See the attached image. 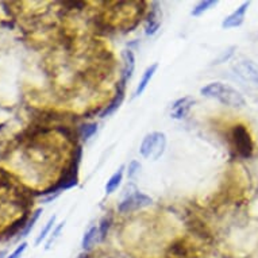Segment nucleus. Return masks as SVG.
Returning a JSON list of instances; mask_svg holds the SVG:
<instances>
[{
    "instance_id": "obj_10",
    "label": "nucleus",
    "mask_w": 258,
    "mask_h": 258,
    "mask_svg": "<svg viewBox=\"0 0 258 258\" xmlns=\"http://www.w3.org/2000/svg\"><path fill=\"white\" fill-rule=\"evenodd\" d=\"M100 239V234H99V229L96 226H92L91 229L84 234V237H83V241H81V246H83V249L84 251H89V250H92V247L96 245V242Z\"/></svg>"
},
{
    "instance_id": "obj_15",
    "label": "nucleus",
    "mask_w": 258,
    "mask_h": 258,
    "mask_svg": "<svg viewBox=\"0 0 258 258\" xmlns=\"http://www.w3.org/2000/svg\"><path fill=\"white\" fill-rule=\"evenodd\" d=\"M55 219H57V216L53 215L50 219L47 220V223L45 224V227L41 230V233H39V235L37 237V239H35V246L41 245V243H42V241H45V239H46L47 235H49V233H50V230L54 227Z\"/></svg>"
},
{
    "instance_id": "obj_1",
    "label": "nucleus",
    "mask_w": 258,
    "mask_h": 258,
    "mask_svg": "<svg viewBox=\"0 0 258 258\" xmlns=\"http://www.w3.org/2000/svg\"><path fill=\"white\" fill-rule=\"evenodd\" d=\"M200 93L203 95L204 98L215 99L218 102L223 103L226 106L233 107V108H242L246 104L245 98L242 96V93L239 91L233 88L231 85L224 84V83H220V81L210 83V84L200 89Z\"/></svg>"
},
{
    "instance_id": "obj_18",
    "label": "nucleus",
    "mask_w": 258,
    "mask_h": 258,
    "mask_svg": "<svg viewBox=\"0 0 258 258\" xmlns=\"http://www.w3.org/2000/svg\"><path fill=\"white\" fill-rule=\"evenodd\" d=\"M63 224H65V223H63V222H62V223H59L58 226H57V227H55V229H54V231H53V233L50 234V237H49V239H47V242H46V246H45V247H46V250L50 249L51 245H53L55 239L58 238L59 233H61V230H62V227H63Z\"/></svg>"
},
{
    "instance_id": "obj_23",
    "label": "nucleus",
    "mask_w": 258,
    "mask_h": 258,
    "mask_svg": "<svg viewBox=\"0 0 258 258\" xmlns=\"http://www.w3.org/2000/svg\"><path fill=\"white\" fill-rule=\"evenodd\" d=\"M77 258H88V255H87V254H80Z\"/></svg>"
},
{
    "instance_id": "obj_2",
    "label": "nucleus",
    "mask_w": 258,
    "mask_h": 258,
    "mask_svg": "<svg viewBox=\"0 0 258 258\" xmlns=\"http://www.w3.org/2000/svg\"><path fill=\"white\" fill-rule=\"evenodd\" d=\"M166 148V136L164 133L153 132L145 137L141 144L140 152L142 157L148 160L157 161L160 158Z\"/></svg>"
},
{
    "instance_id": "obj_3",
    "label": "nucleus",
    "mask_w": 258,
    "mask_h": 258,
    "mask_svg": "<svg viewBox=\"0 0 258 258\" xmlns=\"http://www.w3.org/2000/svg\"><path fill=\"white\" fill-rule=\"evenodd\" d=\"M231 140H233V145L235 152L242 158H250L253 156L254 152V144L250 133L247 132V128L242 124L234 126L233 132H231Z\"/></svg>"
},
{
    "instance_id": "obj_20",
    "label": "nucleus",
    "mask_w": 258,
    "mask_h": 258,
    "mask_svg": "<svg viewBox=\"0 0 258 258\" xmlns=\"http://www.w3.org/2000/svg\"><path fill=\"white\" fill-rule=\"evenodd\" d=\"M26 249H27V242H22L21 245L18 246L13 253L7 255V258H21L23 255V253L26 251Z\"/></svg>"
},
{
    "instance_id": "obj_22",
    "label": "nucleus",
    "mask_w": 258,
    "mask_h": 258,
    "mask_svg": "<svg viewBox=\"0 0 258 258\" xmlns=\"http://www.w3.org/2000/svg\"><path fill=\"white\" fill-rule=\"evenodd\" d=\"M7 255H9V254H7L6 250H0V258H7Z\"/></svg>"
},
{
    "instance_id": "obj_16",
    "label": "nucleus",
    "mask_w": 258,
    "mask_h": 258,
    "mask_svg": "<svg viewBox=\"0 0 258 258\" xmlns=\"http://www.w3.org/2000/svg\"><path fill=\"white\" fill-rule=\"evenodd\" d=\"M218 5V2H214V0H206V2H200L199 5L195 6L194 7V10H192V15L194 17H199V15H202L203 13H206V11H208V10L211 9V7H214V6Z\"/></svg>"
},
{
    "instance_id": "obj_9",
    "label": "nucleus",
    "mask_w": 258,
    "mask_h": 258,
    "mask_svg": "<svg viewBox=\"0 0 258 258\" xmlns=\"http://www.w3.org/2000/svg\"><path fill=\"white\" fill-rule=\"evenodd\" d=\"M157 68H158V63L157 62L153 63V65H150V67L146 68V71H145L142 77H141L140 84H138V87H137L136 89V96H141V95L145 92V89L148 88V85L150 84V80H152L153 76H154Z\"/></svg>"
},
{
    "instance_id": "obj_14",
    "label": "nucleus",
    "mask_w": 258,
    "mask_h": 258,
    "mask_svg": "<svg viewBox=\"0 0 258 258\" xmlns=\"http://www.w3.org/2000/svg\"><path fill=\"white\" fill-rule=\"evenodd\" d=\"M41 214H42V208H38V210H35V211L31 214V216L29 218V220L26 222L23 230H22L21 233H19V239H21V238H26L27 235H29L30 231H31V230H33V227H34V224L37 223V220L39 219Z\"/></svg>"
},
{
    "instance_id": "obj_19",
    "label": "nucleus",
    "mask_w": 258,
    "mask_h": 258,
    "mask_svg": "<svg viewBox=\"0 0 258 258\" xmlns=\"http://www.w3.org/2000/svg\"><path fill=\"white\" fill-rule=\"evenodd\" d=\"M141 169V164L138 161H133L130 162V165H128V169H127V176L128 178H134L137 176V173L140 172Z\"/></svg>"
},
{
    "instance_id": "obj_4",
    "label": "nucleus",
    "mask_w": 258,
    "mask_h": 258,
    "mask_svg": "<svg viewBox=\"0 0 258 258\" xmlns=\"http://www.w3.org/2000/svg\"><path fill=\"white\" fill-rule=\"evenodd\" d=\"M233 71L245 83L258 88V65L250 59H242L233 65Z\"/></svg>"
},
{
    "instance_id": "obj_11",
    "label": "nucleus",
    "mask_w": 258,
    "mask_h": 258,
    "mask_svg": "<svg viewBox=\"0 0 258 258\" xmlns=\"http://www.w3.org/2000/svg\"><path fill=\"white\" fill-rule=\"evenodd\" d=\"M124 83H122V87L118 89V93L115 95V98L112 99V102L107 106V108L104 111H103L102 114H100V116L102 118H106V116H110L111 114H114L115 111L118 110L119 107H120V104H122L123 99H124Z\"/></svg>"
},
{
    "instance_id": "obj_8",
    "label": "nucleus",
    "mask_w": 258,
    "mask_h": 258,
    "mask_svg": "<svg viewBox=\"0 0 258 258\" xmlns=\"http://www.w3.org/2000/svg\"><path fill=\"white\" fill-rule=\"evenodd\" d=\"M123 59V80L122 83H127L133 77V73L136 71V57L132 50L122 51Z\"/></svg>"
},
{
    "instance_id": "obj_6",
    "label": "nucleus",
    "mask_w": 258,
    "mask_h": 258,
    "mask_svg": "<svg viewBox=\"0 0 258 258\" xmlns=\"http://www.w3.org/2000/svg\"><path fill=\"white\" fill-rule=\"evenodd\" d=\"M194 104H195V99L192 96H184V98L178 99L177 102H174V104L172 106L170 116L173 119H178V120L186 118V115L189 114Z\"/></svg>"
},
{
    "instance_id": "obj_12",
    "label": "nucleus",
    "mask_w": 258,
    "mask_h": 258,
    "mask_svg": "<svg viewBox=\"0 0 258 258\" xmlns=\"http://www.w3.org/2000/svg\"><path fill=\"white\" fill-rule=\"evenodd\" d=\"M160 25H161V13L158 9H153L150 15H149V19L146 22V34L148 35H153L156 34L157 30L160 29Z\"/></svg>"
},
{
    "instance_id": "obj_13",
    "label": "nucleus",
    "mask_w": 258,
    "mask_h": 258,
    "mask_svg": "<svg viewBox=\"0 0 258 258\" xmlns=\"http://www.w3.org/2000/svg\"><path fill=\"white\" fill-rule=\"evenodd\" d=\"M122 178H123V166H120L116 172H115L111 178L107 181L106 184V192L110 195L112 192L118 189V186L120 185V182H122Z\"/></svg>"
},
{
    "instance_id": "obj_17",
    "label": "nucleus",
    "mask_w": 258,
    "mask_h": 258,
    "mask_svg": "<svg viewBox=\"0 0 258 258\" xmlns=\"http://www.w3.org/2000/svg\"><path fill=\"white\" fill-rule=\"evenodd\" d=\"M96 130H98V124L96 123H87L84 126H81L80 128L81 138L83 140H89L96 133Z\"/></svg>"
},
{
    "instance_id": "obj_7",
    "label": "nucleus",
    "mask_w": 258,
    "mask_h": 258,
    "mask_svg": "<svg viewBox=\"0 0 258 258\" xmlns=\"http://www.w3.org/2000/svg\"><path fill=\"white\" fill-rule=\"evenodd\" d=\"M250 3H243L241 7H238L233 14H230L229 17L224 18L223 23H222V27L223 29H233V27H238L243 23V19H245L246 11L249 9Z\"/></svg>"
},
{
    "instance_id": "obj_21",
    "label": "nucleus",
    "mask_w": 258,
    "mask_h": 258,
    "mask_svg": "<svg viewBox=\"0 0 258 258\" xmlns=\"http://www.w3.org/2000/svg\"><path fill=\"white\" fill-rule=\"evenodd\" d=\"M108 229H110V222L107 219L103 220L102 226H100V229H99V234H100V239H104L108 233Z\"/></svg>"
},
{
    "instance_id": "obj_5",
    "label": "nucleus",
    "mask_w": 258,
    "mask_h": 258,
    "mask_svg": "<svg viewBox=\"0 0 258 258\" xmlns=\"http://www.w3.org/2000/svg\"><path fill=\"white\" fill-rule=\"evenodd\" d=\"M152 204V199L149 196L141 194L138 190L133 192L128 196H126L123 202L119 204V211L120 212H130L136 211V210H140V208L148 207Z\"/></svg>"
}]
</instances>
